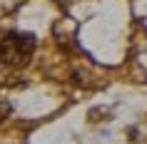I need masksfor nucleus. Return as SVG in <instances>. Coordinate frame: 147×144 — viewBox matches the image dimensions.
I'll return each instance as SVG.
<instances>
[{"label":"nucleus","mask_w":147,"mask_h":144,"mask_svg":"<svg viewBox=\"0 0 147 144\" xmlns=\"http://www.w3.org/2000/svg\"><path fill=\"white\" fill-rule=\"evenodd\" d=\"M35 50V38L30 32H8L0 40V62L8 67H20L30 60Z\"/></svg>","instance_id":"f257e3e1"},{"label":"nucleus","mask_w":147,"mask_h":144,"mask_svg":"<svg viewBox=\"0 0 147 144\" xmlns=\"http://www.w3.org/2000/svg\"><path fill=\"white\" fill-rule=\"evenodd\" d=\"M0 119H3V112H0Z\"/></svg>","instance_id":"f03ea898"}]
</instances>
